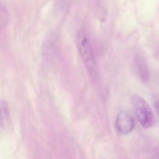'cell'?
Wrapping results in <instances>:
<instances>
[{
	"label": "cell",
	"mask_w": 159,
	"mask_h": 159,
	"mask_svg": "<svg viewBox=\"0 0 159 159\" xmlns=\"http://www.w3.org/2000/svg\"><path fill=\"white\" fill-rule=\"evenodd\" d=\"M80 54L90 75L95 78L97 74V66L89 41L82 31L78 33L76 38Z\"/></svg>",
	"instance_id": "cell-1"
},
{
	"label": "cell",
	"mask_w": 159,
	"mask_h": 159,
	"mask_svg": "<svg viewBox=\"0 0 159 159\" xmlns=\"http://www.w3.org/2000/svg\"><path fill=\"white\" fill-rule=\"evenodd\" d=\"M134 108L140 124L145 129H149L155 124V119L151 108L146 101L140 96L133 99Z\"/></svg>",
	"instance_id": "cell-2"
},
{
	"label": "cell",
	"mask_w": 159,
	"mask_h": 159,
	"mask_svg": "<svg viewBox=\"0 0 159 159\" xmlns=\"http://www.w3.org/2000/svg\"><path fill=\"white\" fill-rule=\"evenodd\" d=\"M116 126L117 130L121 134H129L134 129V120L131 116L122 111L118 115Z\"/></svg>",
	"instance_id": "cell-3"
},
{
	"label": "cell",
	"mask_w": 159,
	"mask_h": 159,
	"mask_svg": "<svg viewBox=\"0 0 159 159\" xmlns=\"http://www.w3.org/2000/svg\"><path fill=\"white\" fill-rule=\"evenodd\" d=\"M135 63L137 74L141 80L144 82H148L150 77V72L145 60L140 56H137Z\"/></svg>",
	"instance_id": "cell-4"
},
{
	"label": "cell",
	"mask_w": 159,
	"mask_h": 159,
	"mask_svg": "<svg viewBox=\"0 0 159 159\" xmlns=\"http://www.w3.org/2000/svg\"><path fill=\"white\" fill-rule=\"evenodd\" d=\"M10 118V111L7 102L3 100L0 101V128H3L7 125Z\"/></svg>",
	"instance_id": "cell-5"
},
{
	"label": "cell",
	"mask_w": 159,
	"mask_h": 159,
	"mask_svg": "<svg viewBox=\"0 0 159 159\" xmlns=\"http://www.w3.org/2000/svg\"><path fill=\"white\" fill-rule=\"evenodd\" d=\"M9 19V14L6 8L0 4V29H2L6 26Z\"/></svg>",
	"instance_id": "cell-6"
},
{
	"label": "cell",
	"mask_w": 159,
	"mask_h": 159,
	"mask_svg": "<svg viewBox=\"0 0 159 159\" xmlns=\"http://www.w3.org/2000/svg\"><path fill=\"white\" fill-rule=\"evenodd\" d=\"M155 108L159 115V100H157L155 102Z\"/></svg>",
	"instance_id": "cell-7"
}]
</instances>
